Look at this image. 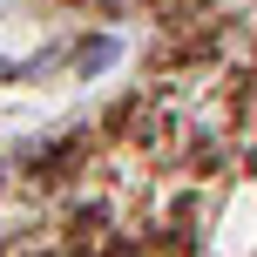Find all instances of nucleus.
Segmentation results:
<instances>
[]
</instances>
